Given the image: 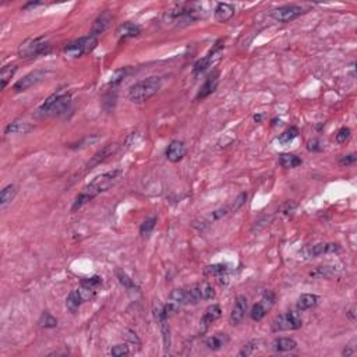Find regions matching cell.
I'll return each instance as SVG.
<instances>
[{"label": "cell", "instance_id": "6da1fadb", "mask_svg": "<svg viewBox=\"0 0 357 357\" xmlns=\"http://www.w3.org/2000/svg\"><path fill=\"white\" fill-rule=\"evenodd\" d=\"M123 176V170L121 169H113L110 172L106 173H102V175L96 176L92 182H89L82 189L78 196L75 197V201L73 202V207L71 211L74 212L77 209H80L82 205H85L88 201L94 200L95 197L99 196L101 193H105L106 190H109L110 187H113L116 183L119 182Z\"/></svg>", "mask_w": 357, "mask_h": 357}, {"label": "cell", "instance_id": "7a4b0ae2", "mask_svg": "<svg viewBox=\"0 0 357 357\" xmlns=\"http://www.w3.org/2000/svg\"><path fill=\"white\" fill-rule=\"evenodd\" d=\"M214 297H215V290L212 288V285L208 282H200L187 288L175 289L169 296V302L180 309L182 306L197 304L201 300H211Z\"/></svg>", "mask_w": 357, "mask_h": 357}, {"label": "cell", "instance_id": "3957f363", "mask_svg": "<svg viewBox=\"0 0 357 357\" xmlns=\"http://www.w3.org/2000/svg\"><path fill=\"white\" fill-rule=\"evenodd\" d=\"M71 105V94L67 89H59L52 94L38 109L40 116H60L64 115Z\"/></svg>", "mask_w": 357, "mask_h": 357}, {"label": "cell", "instance_id": "277c9868", "mask_svg": "<svg viewBox=\"0 0 357 357\" xmlns=\"http://www.w3.org/2000/svg\"><path fill=\"white\" fill-rule=\"evenodd\" d=\"M161 77H148L145 80L138 81L128 89V99L134 103H142L148 101L161 89Z\"/></svg>", "mask_w": 357, "mask_h": 357}, {"label": "cell", "instance_id": "5b68a950", "mask_svg": "<svg viewBox=\"0 0 357 357\" xmlns=\"http://www.w3.org/2000/svg\"><path fill=\"white\" fill-rule=\"evenodd\" d=\"M246 200H247V194L246 193H242L240 196L236 197L235 200L232 202H229L228 205H225V207H221V208L215 209V211H212L211 214H208L207 216H204L201 221H200V225H194V228H197V229H205L207 226H209L211 223H214L215 221H219L221 218H223V216L229 215V214H232V212H236V211H239V209L242 208L243 205H244V202H246Z\"/></svg>", "mask_w": 357, "mask_h": 357}, {"label": "cell", "instance_id": "8992f818", "mask_svg": "<svg viewBox=\"0 0 357 357\" xmlns=\"http://www.w3.org/2000/svg\"><path fill=\"white\" fill-rule=\"evenodd\" d=\"M49 52H50V43L47 42L45 36L29 38L25 42H22L18 47V56L21 59H32Z\"/></svg>", "mask_w": 357, "mask_h": 357}, {"label": "cell", "instance_id": "52a82bcc", "mask_svg": "<svg viewBox=\"0 0 357 357\" xmlns=\"http://www.w3.org/2000/svg\"><path fill=\"white\" fill-rule=\"evenodd\" d=\"M96 45H98V38L92 36V35H87V36H81L78 39L71 40L70 43L66 45L63 52L70 59H77L84 54L91 53L96 47Z\"/></svg>", "mask_w": 357, "mask_h": 357}, {"label": "cell", "instance_id": "ba28073f", "mask_svg": "<svg viewBox=\"0 0 357 357\" xmlns=\"http://www.w3.org/2000/svg\"><path fill=\"white\" fill-rule=\"evenodd\" d=\"M303 320L296 311H286L279 314L271 324L272 332H282V331H296L302 328Z\"/></svg>", "mask_w": 357, "mask_h": 357}, {"label": "cell", "instance_id": "9c48e42d", "mask_svg": "<svg viewBox=\"0 0 357 357\" xmlns=\"http://www.w3.org/2000/svg\"><path fill=\"white\" fill-rule=\"evenodd\" d=\"M96 295V289L94 288H88L80 283V288L74 289L66 299V307L68 311L75 313V311L80 309L81 306L87 302H91Z\"/></svg>", "mask_w": 357, "mask_h": 357}, {"label": "cell", "instance_id": "30bf717a", "mask_svg": "<svg viewBox=\"0 0 357 357\" xmlns=\"http://www.w3.org/2000/svg\"><path fill=\"white\" fill-rule=\"evenodd\" d=\"M223 47H225V45H223V40L219 39L218 42H216L215 45H214V47L209 50L208 53L205 54L202 59H200V60L197 61L196 64H194V67H193V74L196 75H200L202 74L205 70H208L214 63H215L219 57H221V54H222V50Z\"/></svg>", "mask_w": 357, "mask_h": 357}, {"label": "cell", "instance_id": "8fae6325", "mask_svg": "<svg viewBox=\"0 0 357 357\" xmlns=\"http://www.w3.org/2000/svg\"><path fill=\"white\" fill-rule=\"evenodd\" d=\"M274 303H275V295H274L271 290H267V292L264 293L263 299H261L258 303L254 304L251 311H250L251 320H253V321H261V320L267 316V313L272 309Z\"/></svg>", "mask_w": 357, "mask_h": 357}, {"label": "cell", "instance_id": "7c38bea8", "mask_svg": "<svg viewBox=\"0 0 357 357\" xmlns=\"http://www.w3.org/2000/svg\"><path fill=\"white\" fill-rule=\"evenodd\" d=\"M303 13V7L296 6V4H288V6L278 7L275 10H272L271 17L279 22H290V21L296 20L297 17H300Z\"/></svg>", "mask_w": 357, "mask_h": 357}, {"label": "cell", "instance_id": "4fadbf2b", "mask_svg": "<svg viewBox=\"0 0 357 357\" xmlns=\"http://www.w3.org/2000/svg\"><path fill=\"white\" fill-rule=\"evenodd\" d=\"M46 77V71L45 70H34L31 73H28L27 75H24L21 80H18L13 85V89L15 92H22L27 91L28 88L34 87L38 82L43 80Z\"/></svg>", "mask_w": 357, "mask_h": 357}, {"label": "cell", "instance_id": "5bb4252c", "mask_svg": "<svg viewBox=\"0 0 357 357\" xmlns=\"http://www.w3.org/2000/svg\"><path fill=\"white\" fill-rule=\"evenodd\" d=\"M341 250V246L337 243H318L314 246H309L303 250V256L306 258H314V257L324 256V254H331V253H338Z\"/></svg>", "mask_w": 357, "mask_h": 357}, {"label": "cell", "instance_id": "9a60e30c", "mask_svg": "<svg viewBox=\"0 0 357 357\" xmlns=\"http://www.w3.org/2000/svg\"><path fill=\"white\" fill-rule=\"evenodd\" d=\"M249 309V302H247V297L246 296H237L235 300V304L232 307L230 311L229 321L232 325H237L243 321V318L246 317V313Z\"/></svg>", "mask_w": 357, "mask_h": 357}, {"label": "cell", "instance_id": "2e32d148", "mask_svg": "<svg viewBox=\"0 0 357 357\" xmlns=\"http://www.w3.org/2000/svg\"><path fill=\"white\" fill-rule=\"evenodd\" d=\"M218 84H219V73H218V71H214V73H211V74L207 77L205 82H204L201 88H200V91H198V94H197L196 96L197 101L205 99V98L209 96L212 92H215L216 88H218Z\"/></svg>", "mask_w": 357, "mask_h": 357}, {"label": "cell", "instance_id": "e0dca14e", "mask_svg": "<svg viewBox=\"0 0 357 357\" xmlns=\"http://www.w3.org/2000/svg\"><path fill=\"white\" fill-rule=\"evenodd\" d=\"M222 316V310L218 304H212L209 306L208 309L205 310L204 316L201 317V321H200V328H201V334L207 332V330L209 328V325L212 323H215L218 318Z\"/></svg>", "mask_w": 357, "mask_h": 357}, {"label": "cell", "instance_id": "ac0fdd59", "mask_svg": "<svg viewBox=\"0 0 357 357\" xmlns=\"http://www.w3.org/2000/svg\"><path fill=\"white\" fill-rule=\"evenodd\" d=\"M184 155H186V145L183 141L173 140L166 148V159L173 163L182 161Z\"/></svg>", "mask_w": 357, "mask_h": 357}, {"label": "cell", "instance_id": "d6986e66", "mask_svg": "<svg viewBox=\"0 0 357 357\" xmlns=\"http://www.w3.org/2000/svg\"><path fill=\"white\" fill-rule=\"evenodd\" d=\"M141 34V27L135 22H124L119 25L116 29V35L119 39H128V38H135Z\"/></svg>", "mask_w": 357, "mask_h": 357}, {"label": "cell", "instance_id": "ffe728a7", "mask_svg": "<svg viewBox=\"0 0 357 357\" xmlns=\"http://www.w3.org/2000/svg\"><path fill=\"white\" fill-rule=\"evenodd\" d=\"M116 149H117V145H116V144H109V145H105V147H103L101 151H98V152H96V154H95V155L91 158V161L88 162L87 165H85V168L92 169L94 166H96V165H99L101 162L106 161L109 156L115 152Z\"/></svg>", "mask_w": 357, "mask_h": 357}, {"label": "cell", "instance_id": "44dd1931", "mask_svg": "<svg viewBox=\"0 0 357 357\" xmlns=\"http://www.w3.org/2000/svg\"><path fill=\"white\" fill-rule=\"evenodd\" d=\"M236 13V8L233 4H229V3H218L215 7V11H214V15H215V20L218 22H226L229 21L233 15Z\"/></svg>", "mask_w": 357, "mask_h": 357}, {"label": "cell", "instance_id": "7402d4cb", "mask_svg": "<svg viewBox=\"0 0 357 357\" xmlns=\"http://www.w3.org/2000/svg\"><path fill=\"white\" fill-rule=\"evenodd\" d=\"M110 20H112V17H110V14L109 13H102L96 20L94 21V24H92V28H91V32H89V35H92V36H96V38H99V35L103 34L105 31H106V28L109 27V24H110Z\"/></svg>", "mask_w": 357, "mask_h": 357}, {"label": "cell", "instance_id": "603a6c76", "mask_svg": "<svg viewBox=\"0 0 357 357\" xmlns=\"http://www.w3.org/2000/svg\"><path fill=\"white\" fill-rule=\"evenodd\" d=\"M320 303V297L317 295H311V293H304L299 297L297 300V310L307 311L317 307Z\"/></svg>", "mask_w": 357, "mask_h": 357}, {"label": "cell", "instance_id": "cb8c5ba5", "mask_svg": "<svg viewBox=\"0 0 357 357\" xmlns=\"http://www.w3.org/2000/svg\"><path fill=\"white\" fill-rule=\"evenodd\" d=\"M271 348H272V351L279 352V353H282V352H290L296 349L297 342L295 339H292V338H278V339H275V341L272 342Z\"/></svg>", "mask_w": 357, "mask_h": 357}, {"label": "cell", "instance_id": "d4e9b609", "mask_svg": "<svg viewBox=\"0 0 357 357\" xmlns=\"http://www.w3.org/2000/svg\"><path fill=\"white\" fill-rule=\"evenodd\" d=\"M228 342H229V337L226 334H215V335L205 339V346L209 351H219Z\"/></svg>", "mask_w": 357, "mask_h": 357}, {"label": "cell", "instance_id": "484cf974", "mask_svg": "<svg viewBox=\"0 0 357 357\" xmlns=\"http://www.w3.org/2000/svg\"><path fill=\"white\" fill-rule=\"evenodd\" d=\"M34 126L28 124L25 121H11L4 128V134H27Z\"/></svg>", "mask_w": 357, "mask_h": 357}, {"label": "cell", "instance_id": "4316f807", "mask_svg": "<svg viewBox=\"0 0 357 357\" xmlns=\"http://www.w3.org/2000/svg\"><path fill=\"white\" fill-rule=\"evenodd\" d=\"M17 196V187L14 184H8L0 193V207L4 208L7 204L13 201L14 197Z\"/></svg>", "mask_w": 357, "mask_h": 357}, {"label": "cell", "instance_id": "83f0119b", "mask_svg": "<svg viewBox=\"0 0 357 357\" xmlns=\"http://www.w3.org/2000/svg\"><path fill=\"white\" fill-rule=\"evenodd\" d=\"M279 163L285 169L297 168L299 165H302V159L295 154H281L279 155Z\"/></svg>", "mask_w": 357, "mask_h": 357}, {"label": "cell", "instance_id": "f1b7e54d", "mask_svg": "<svg viewBox=\"0 0 357 357\" xmlns=\"http://www.w3.org/2000/svg\"><path fill=\"white\" fill-rule=\"evenodd\" d=\"M17 71V64H7L4 67L1 68V73H0V82H1V89H4L8 84V81L11 80V77L15 74Z\"/></svg>", "mask_w": 357, "mask_h": 357}, {"label": "cell", "instance_id": "f546056e", "mask_svg": "<svg viewBox=\"0 0 357 357\" xmlns=\"http://www.w3.org/2000/svg\"><path fill=\"white\" fill-rule=\"evenodd\" d=\"M228 271H229L228 264H212L205 268V274L209 277H223Z\"/></svg>", "mask_w": 357, "mask_h": 357}, {"label": "cell", "instance_id": "4dcf8cb0", "mask_svg": "<svg viewBox=\"0 0 357 357\" xmlns=\"http://www.w3.org/2000/svg\"><path fill=\"white\" fill-rule=\"evenodd\" d=\"M38 325H39L40 328H56L57 327V320L49 311H43L40 318L38 320Z\"/></svg>", "mask_w": 357, "mask_h": 357}, {"label": "cell", "instance_id": "1f68e13d", "mask_svg": "<svg viewBox=\"0 0 357 357\" xmlns=\"http://www.w3.org/2000/svg\"><path fill=\"white\" fill-rule=\"evenodd\" d=\"M297 135H299V130H297L296 127H290L288 128L286 131H283L282 134L278 137V141H279V144H282V145H288V144H290V142L296 140Z\"/></svg>", "mask_w": 357, "mask_h": 357}, {"label": "cell", "instance_id": "d6a6232c", "mask_svg": "<svg viewBox=\"0 0 357 357\" xmlns=\"http://www.w3.org/2000/svg\"><path fill=\"white\" fill-rule=\"evenodd\" d=\"M99 140H101V135H88V137L82 138V140H80L78 142H75V144H70L68 148L82 149L85 148V147H88V145H92V144H95V142H98Z\"/></svg>", "mask_w": 357, "mask_h": 357}, {"label": "cell", "instance_id": "836d02e7", "mask_svg": "<svg viewBox=\"0 0 357 357\" xmlns=\"http://www.w3.org/2000/svg\"><path fill=\"white\" fill-rule=\"evenodd\" d=\"M155 225H156V216H151V218H148V219H145V221L142 222L141 228H140V235H141V236H147V235H149V233L154 230Z\"/></svg>", "mask_w": 357, "mask_h": 357}, {"label": "cell", "instance_id": "e575fe53", "mask_svg": "<svg viewBox=\"0 0 357 357\" xmlns=\"http://www.w3.org/2000/svg\"><path fill=\"white\" fill-rule=\"evenodd\" d=\"M81 285L84 286H88V288H94V289H98L99 286L102 285V278L98 277V275H94L91 278H85L81 281Z\"/></svg>", "mask_w": 357, "mask_h": 357}, {"label": "cell", "instance_id": "d590c367", "mask_svg": "<svg viewBox=\"0 0 357 357\" xmlns=\"http://www.w3.org/2000/svg\"><path fill=\"white\" fill-rule=\"evenodd\" d=\"M128 353H130V349H128L127 345H116L110 349V355L115 357L127 356Z\"/></svg>", "mask_w": 357, "mask_h": 357}, {"label": "cell", "instance_id": "8d00e7d4", "mask_svg": "<svg viewBox=\"0 0 357 357\" xmlns=\"http://www.w3.org/2000/svg\"><path fill=\"white\" fill-rule=\"evenodd\" d=\"M256 345H257L256 341H254V342H250V344H247V345H244V346H243L242 351L239 352V356H240V357L251 356V355H253V353H254V352L257 351Z\"/></svg>", "mask_w": 357, "mask_h": 357}, {"label": "cell", "instance_id": "74e56055", "mask_svg": "<svg viewBox=\"0 0 357 357\" xmlns=\"http://www.w3.org/2000/svg\"><path fill=\"white\" fill-rule=\"evenodd\" d=\"M349 138H351V128L342 127L339 131H338L337 141L339 142V144H345Z\"/></svg>", "mask_w": 357, "mask_h": 357}, {"label": "cell", "instance_id": "f35d334b", "mask_svg": "<svg viewBox=\"0 0 357 357\" xmlns=\"http://www.w3.org/2000/svg\"><path fill=\"white\" fill-rule=\"evenodd\" d=\"M124 75H126V70H119V71H116L115 74L110 77L109 85L115 87V85H117V84H120L121 81H123V78H124Z\"/></svg>", "mask_w": 357, "mask_h": 357}, {"label": "cell", "instance_id": "ab89813d", "mask_svg": "<svg viewBox=\"0 0 357 357\" xmlns=\"http://www.w3.org/2000/svg\"><path fill=\"white\" fill-rule=\"evenodd\" d=\"M357 161V156L356 154H349V155H345L341 158V165L342 166H351V165H353V163H356Z\"/></svg>", "mask_w": 357, "mask_h": 357}, {"label": "cell", "instance_id": "60d3db41", "mask_svg": "<svg viewBox=\"0 0 357 357\" xmlns=\"http://www.w3.org/2000/svg\"><path fill=\"white\" fill-rule=\"evenodd\" d=\"M307 149L310 152H320V151H323V147H321V142L318 140H310L307 142Z\"/></svg>", "mask_w": 357, "mask_h": 357}, {"label": "cell", "instance_id": "b9f144b4", "mask_svg": "<svg viewBox=\"0 0 357 357\" xmlns=\"http://www.w3.org/2000/svg\"><path fill=\"white\" fill-rule=\"evenodd\" d=\"M117 275H119V279H120V282L127 288V289H130V288H135L134 283H133V281L130 279V278L124 274V272H117Z\"/></svg>", "mask_w": 357, "mask_h": 357}, {"label": "cell", "instance_id": "7bdbcfd3", "mask_svg": "<svg viewBox=\"0 0 357 357\" xmlns=\"http://www.w3.org/2000/svg\"><path fill=\"white\" fill-rule=\"evenodd\" d=\"M356 353V349H355V346H346V349H345L344 352H342V355L344 356H352V355H355Z\"/></svg>", "mask_w": 357, "mask_h": 357}, {"label": "cell", "instance_id": "ee69618b", "mask_svg": "<svg viewBox=\"0 0 357 357\" xmlns=\"http://www.w3.org/2000/svg\"><path fill=\"white\" fill-rule=\"evenodd\" d=\"M38 4H40V1H31V3H27V4L22 7V8H28V7H35V6H38Z\"/></svg>", "mask_w": 357, "mask_h": 357}, {"label": "cell", "instance_id": "f6af8a7d", "mask_svg": "<svg viewBox=\"0 0 357 357\" xmlns=\"http://www.w3.org/2000/svg\"><path fill=\"white\" fill-rule=\"evenodd\" d=\"M348 316H349L352 320H355V307H352L351 310L348 311Z\"/></svg>", "mask_w": 357, "mask_h": 357}, {"label": "cell", "instance_id": "bcb514c9", "mask_svg": "<svg viewBox=\"0 0 357 357\" xmlns=\"http://www.w3.org/2000/svg\"><path fill=\"white\" fill-rule=\"evenodd\" d=\"M261 119H263V115H256V116H254V120H256L257 123H260V121H261Z\"/></svg>", "mask_w": 357, "mask_h": 357}]
</instances>
